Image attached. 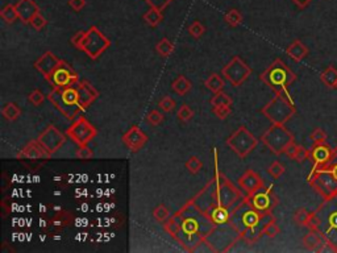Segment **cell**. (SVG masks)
<instances>
[{"label": "cell", "mask_w": 337, "mask_h": 253, "mask_svg": "<svg viewBox=\"0 0 337 253\" xmlns=\"http://www.w3.org/2000/svg\"><path fill=\"white\" fill-rule=\"evenodd\" d=\"M173 218L178 223V232L174 239L183 246L187 252H194V249L203 240L209 235L212 228L215 227L209 216L199 210L190 201L183 206Z\"/></svg>", "instance_id": "cell-1"}, {"label": "cell", "mask_w": 337, "mask_h": 253, "mask_svg": "<svg viewBox=\"0 0 337 253\" xmlns=\"http://www.w3.org/2000/svg\"><path fill=\"white\" fill-rule=\"evenodd\" d=\"M273 219V214H262L248 205L244 199L236 208H233L230 224L240 233L241 239L248 244H253L261 236H264L262 229Z\"/></svg>", "instance_id": "cell-2"}, {"label": "cell", "mask_w": 337, "mask_h": 253, "mask_svg": "<svg viewBox=\"0 0 337 253\" xmlns=\"http://www.w3.org/2000/svg\"><path fill=\"white\" fill-rule=\"evenodd\" d=\"M309 186L323 199L337 197V145L333 158L319 170H311L308 176Z\"/></svg>", "instance_id": "cell-3"}, {"label": "cell", "mask_w": 337, "mask_h": 253, "mask_svg": "<svg viewBox=\"0 0 337 253\" xmlns=\"http://www.w3.org/2000/svg\"><path fill=\"white\" fill-rule=\"evenodd\" d=\"M48 99L65 118L70 120L77 119L79 112L84 111L80 104V93L77 83L66 87H54L48 95Z\"/></svg>", "instance_id": "cell-4"}, {"label": "cell", "mask_w": 337, "mask_h": 253, "mask_svg": "<svg viewBox=\"0 0 337 253\" xmlns=\"http://www.w3.org/2000/svg\"><path fill=\"white\" fill-rule=\"evenodd\" d=\"M317 229L337 253V197L323 199L315 211Z\"/></svg>", "instance_id": "cell-5"}, {"label": "cell", "mask_w": 337, "mask_h": 253, "mask_svg": "<svg viewBox=\"0 0 337 253\" xmlns=\"http://www.w3.org/2000/svg\"><path fill=\"white\" fill-rule=\"evenodd\" d=\"M260 79L268 85L275 94H279L289 91V87L296 80V75L281 58H277L261 74Z\"/></svg>", "instance_id": "cell-6"}, {"label": "cell", "mask_w": 337, "mask_h": 253, "mask_svg": "<svg viewBox=\"0 0 337 253\" xmlns=\"http://www.w3.org/2000/svg\"><path fill=\"white\" fill-rule=\"evenodd\" d=\"M261 114L270 120L271 124H286L296 114L295 102L289 91L279 93L261 110Z\"/></svg>", "instance_id": "cell-7"}, {"label": "cell", "mask_w": 337, "mask_h": 253, "mask_svg": "<svg viewBox=\"0 0 337 253\" xmlns=\"http://www.w3.org/2000/svg\"><path fill=\"white\" fill-rule=\"evenodd\" d=\"M240 239V233L237 232L230 223H226V224L215 225L209 235L205 237V241L211 246L212 252H227Z\"/></svg>", "instance_id": "cell-8"}, {"label": "cell", "mask_w": 337, "mask_h": 253, "mask_svg": "<svg viewBox=\"0 0 337 253\" xmlns=\"http://www.w3.org/2000/svg\"><path fill=\"white\" fill-rule=\"evenodd\" d=\"M261 141L274 154H282L285 153L286 148L295 140L291 132L286 128L285 124H273L261 136Z\"/></svg>", "instance_id": "cell-9"}, {"label": "cell", "mask_w": 337, "mask_h": 253, "mask_svg": "<svg viewBox=\"0 0 337 253\" xmlns=\"http://www.w3.org/2000/svg\"><path fill=\"white\" fill-rule=\"evenodd\" d=\"M109 46H111V41L99 31L97 27L92 25L86 31V36L83 38L80 50L86 53L90 58L96 59Z\"/></svg>", "instance_id": "cell-10"}, {"label": "cell", "mask_w": 337, "mask_h": 253, "mask_svg": "<svg viewBox=\"0 0 337 253\" xmlns=\"http://www.w3.org/2000/svg\"><path fill=\"white\" fill-rule=\"evenodd\" d=\"M245 202L262 214H273V210L278 205V197L273 191V186H264L253 194L245 195Z\"/></svg>", "instance_id": "cell-11"}, {"label": "cell", "mask_w": 337, "mask_h": 253, "mask_svg": "<svg viewBox=\"0 0 337 253\" xmlns=\"http://www.w3.org/2000/svg\"><path fill=\"white\" fill-rule=\"evenodd\" d=\"M257 144L258 140L245 127H240L227 139V145L240 157H247L252 150L256 149Z\"/></svg>", "instance_id": "cell-12"}, {"label": "cell", "mask_w": 337, "mask_h": 253, "mask_svg": "<svg viewBox=\"0 0 337 253\" xmlns=\"http://www.w3.org/2000/svg\"><path fill=\"white\" fill-rule=\"evenodd\" d=\"M96 133L97 132L94 128V125L91 124L83 116H78L74 120L73 125L66 131V136H69L70 139L73 140L79 146H84L88 142L92 141V139H95Z\"/></svg>", "instance_id": "cell-13"}, {"label": "cell", "mask_w": 337, "mask_h": 253, "mask_svg": "<svg viewBox=\"0 0 337 253\" xmlns=\"http://www.w3.org/2000/svg\"><path fill=\"white\" fill-rule=\"evenodd\" d=\"M252 70L251 67L244 62L240 57H233L228 65L224 66L221 70V75L227 80H230L235 87H239L249 78Z\"/></svg>", "instance_id": "cell-14"}, {"label": "cell", "mask_w": 337, "mask_h": 253, "mask_svg": "<svg viewBox=\"0 0 337 253\" xmlns=\"http://www.w3.org/2000/svg\"><path fill=\"white\" fill-rule=\"evenodd\" d=\"M46 80L54 87H66L71 86V85H75L80 79L79 75L74 71L73 67L69 63L61 59V63H59L58 67L54 70V73L49 76Z\"/></svg>", "instance_id": "cell-15"}, {"label": "cell", "mask_w": 337, "mask_h": 253, "mask_svg": "<svg viewBox=\"0 0 337 253\" xmlns=\"http://www.w3.org/2000/svg\"><path fill=\"white\" fill-rule=\"evenodd\" d=\"M334 148L328 145L327 142L315 144L309 149V161L312 162V170H319L325 166L330 159L333 158Z\"/></svg>", "instance_id": "cell-16"}, {"label": "cell", "mask_w": 337, "mask_h": 253, "mask_svg": "<svg viewBox=\"0 0 337 253\" xmlns=\"http://www.w3.org/2000/svg\"><path fill=\"white\" fill-rule=\"evenodd\" d=\"M37 140L41 142L42 145L45 146V149L48 150L50 154H53V153L57 152V150L65 144L66 136L63 135L61 131H58L56 127H48V128L39 136V139Z\"/></svg>", "instance_id": "cell-17"}, {"label": "cell", "mask_w": 337, "mask_h": 253, "mask_svg": "<svg viewBox=\"0 0 337 253\" xmlns=\"http://www.w3.org/2000/svg\"><path fill=\"white\" fill-rule=\"evenodd\" d=\"M61 63V59L53 54L52 52H46L45 54H42L37 61L35 62V69L44 75L45 79H48L49 76L54 73V70L57 69Z\"/></svg>", "instance_id": "cell-18"}, {"label": "cell", "mask_w": 337, "mask_h": 253, "mask_svg": "<svg viewBox=\"0 0 337 253\" xmlns=\"http://www.w3.org/2000/svg\"><path fill=\"white\" fill-rule=\"evenodd\" d=\"M239 186L245 193V195H248L253 194L257 190H260L261 188H264L265 184L262 178L260 177V174H257L253 170H247L243 174V177L239 180Z\"/></svg>", "instance_id": "cell-19"}, {"label": "cell", "mask_w": 337, "mask_h": 253, "mask_svg": "<svg viewBox=\"0 0 337 253\" xmlns=\"http://www.w3.org/2000/svg\"><path fill=\"white\" fill-rule=\"evenodd\" d=\"M123 142L128 146L132 152H137L148 142V136L144 133L139 127H132L123 136Z\"/></svg>", "instance_id": "cell-20"}, {"label": "cell", "mask_w": 337, "mask_h": 253, "mask_svg": "<svg viewBox=\"0 0 337 253\" xmlns=\"http://www.w3.org/2000/svg\"><path fill=\"white\" fill-rule=\"evenodd\" d=\"M50 153L45 149V146L42 145L39 140H33V141L28 142L27 145L21 149V152L19 153V157H23V158H28V159H45L50 158Z\"/></svg>", "instance_id": "cell-21"}, {"label": "cell", "mask_w": 337, "mask_h": 253, "mask_svg": "<svg viewBox=\"0 0 337 253\" xmlns=\"http://www.w3.org/2000/svg\"><path fill=\"white\" fill-rule=\"evenodd\" d=\"M15 6L18 10L19 19L25 24H29L32 19L40 12L39 6L36 4L35 0H19Z\"/></svg>", "instance_id": "cell-22"}, {"label": "cell", "mask_w": 337, "mask_h": 253, "mask_svg": "<svg viewBox=\"0 0 337 253\" xmlns=\"http://www.w3.org/2000/svg\"><path fill=\"white\" fill-rule=\"evenodd\" d=\"M302 243L303 246H304L307 250H311V252H320V249L323 248L324 244L327 243V240H325V237L320 233L319 229H309L308 232L304 235V237H303Z\"/></svg>", "instance_id": "cell-23"}, {"label": "cell", "mask_w": 337, "mask_h": 253, "mask_svg": "<svg viewBox=\"0 0 337 253\" xmlns=\"http://www.w3.org/2000/svg\"><path fill=\"white\" fill-rule=\"evenodd\" d=\"M292 219H294V222H295L298 225H300V227H307L308 229H317V218L316 215H315V211L311 212L304 207L298 208V210L294 212Z\"/></svg>", "instance_id": "cell-24"}, {"label": "cell", "mask_w": 337, "mask_h": 253, "mask_svg": "<svg viewBox=\"0 0 337 253\" xmlns=\"http://www.w3.org/2000/svg\"><path fill=\"white\" fill-rule=\"evenodd\" d=\"M286 54L295 62H300L308 56V48L303 44L300 40H294L287 48H286Z\"/></svg>", "instance_id": "cell-25"}, {"label": "cell", "mask_w": 337, "mask_h": 253, "mask_svg": "<svg viewBox=\"0 0 337 253\" xmlns=\"http://www.w3.org/2000/svg\"><path fill=\"white\" fill-rule=\"evenodd\" d=\"M207 215L209 216V219H211L215 225L226 224V223H230L232 210L221 207V206H216V207L212 208L211 211L207 212Z\"/></svg>", "instance_id": "cell-26"}, {"label": "cell", "mask_w": 337, "mask_h": 253, "mask_svg": "<svg viewBox=\"0 0 337 253\" xmlns=\"http://www.w3.org/2000/svg\"><path fill=\"white\" fill-rule=\"evenodd\" d=\"M143 19L149 27H153L154 28V27H157V25H160L161 23H162V20H164V15H162V11L150 7V10H148L145 14H144Z\"/></svg>", "instance_id": "cell-27"}, {"label": "cell", "mask_w": 337, "mask_h": 253, "mask_svg": "<svg viewBox=\"0 0 337 253\" xmlns=\"http://www.w3.org/2000/svg\"><path fill=\"white\" fill-rule=\"evenodd\" d=\"M171 87H173V90L175 91L178 95H186L188 91L191 90L192 83L184 75H179L174 79Z\"/></svg>", "instance_id": "cell-28"}, {"label": "cell", "mask_w": 337, "mask_h": 253, "mask_svg": "<svg viewBox=\"0 0 337 253\" xmlns=\"http://www.w3.org/2000/svg\"><path fill=\"white\" fill-rule=\"evenodd\" d=\"M204 86L208 89L209 91H212L213 94L216 93H220L224 89V79L219 74H211V75L204 80Z\"/></svg>", "instance_id": "cell-29"}, {"label": "cell", "mask_w": 337, "mask_h": 253, "mask_svg": "<svg viewBox=\"0 0 337 253\" xmlns=\"http://www.w3.org/2000/svg\"><path fill=\"white\" fill-rule=\"evenodd\" d=\"M320 80L323 82L328 89H333L334 83L337 82V69L333 66H328L323 73L320 74Z\"/></svg>", "instance_id": "cell-30"}, {"label": "cell", "mask_w": 337, "mask_h": 253, "mask_svg": "<svg viewBox=\"0 0 337 253\" xmlns=\"http://www.w3.org/2000/svg\"><path fill=\"white\" fill-rule=\"evenodd\" d=\"M156 50L161 57H169L170 54H173V52L175 50V46H174V44L169 40V38L164 37L162 40H160V41L157 42Z\"/></svg>", "instance_id": "cell-31"}, {"label": "cell", "mask_w": 337, "mask_h": 253, "mask_svg": "<svg viewBox=\"0 0 337 253\" xmlns=\"http://www.w3.org/2000/svg\"><path fill=\"white\" fill-rule=\"evenodd\" d=\"M2 115H3V118H6L10 122H15L21 115V110L16 103H8L2 110Z\"/></svg>", "instance_id": "cell-32"}, {"label": "cell", "mask_w": 337, "mask_h": 253, "mask_svg": "<svg viewBox=\"0 0 337 253\" xmlns=\"http://www.w3.org/2000/svg\"><path fill=\"white\" fill-rule=\"evenodd\" d=\"M0 18L3 19L6 23H8V24H12L16 19H19L16 6H15V4H7V6H4V7L2 8V11H0Z\"/></svg>", "instance_id": "cell-33"}, {"label": "cell", "mask_w": 337, "mask_h": 253, "mask_svg": "<svg viewBox=\"0 0 337 253\" xmlns=\"http://www.w3.org/2000/svg\"><path fill=\"white\" fill-rule=\"evenodd\" d=\"M224 20H226V23L230 25V27L236 28V27H239V25L243 23L244 16L239 10H230L226 15H224Z\"/></svg>", "instance_id": "cell-34"}, {"label": "cell", "mask_w": 337, "mask_h": 253, "mask_svg": "<svg viewBox=\"0 0 337 253\" xmlns=\"http://www.w3.org/2000/svg\"><path fill=\"white\" fill-rule=\"evenodd\" d=\"M209 103H211L212 107H217V106H232L233 101L230 95L220 91V93H216V94L211 98Z\"/></svg>", "instance_id": "cell-35"}, {"label": "cell", "mask_w": 337, "mask_h": 253, "mask_svg": "<svg viewBox=\"0 0 337 253\" xmlns=\"http://www.w3.org/2000/svg\"><path fill=\"white\" fill-rule=\"evenodd\" d=\"M286 172V167L283 163H281L279 161H274V162L270 163V166L268 167V173L270 174L271 177L274 180H278L281 178Z\"/></svg>", "instance_id": "cell-36"}, {"label": "cell", "mask_w": 337, "mask_h": 253, "mask_svg": "<svg viewBox=\"0 0 337 253\" xmlns=\"http://www.w3.org/2000/svg\"><path fill=\"white\" fill-rule=\"evenodd\" d=\"M184 166H186V169H187L188 173L198 174L199 172L202 170L203 163H202V161L198 158V157L192 156V157H190L187 161H186V165H184Z\"/></svg>", "instance_id": "cell-37"}, {"label": "cell", "mask_w": 337, "mask_h": 253, "mask_svg": "<svg viewBox=\"0 0 337 253\" xmlns=\"http://www.w3.org/2000/svg\"><path fill=\"white\" fill-rule=\"evenodd\" d=\"M278 233H281V228H279L277 222H275V218L273 219V220H270L268 224L265 225L264 229H262V235L268 236L270 239H274Z\"/></svg>", "instance_id": "cell-38"}, {"label": "cell", "mask_w": 337, "mask_h": 253, "mask_svg": "<svg viewBox=\"0 0 337 253\" xmlns=\"http://www.w3.org/2000/svg\"><path fill=\"white\" fill-rule=\"evenodd\" d=\"M153 216L158 223H165L167 219L170 218V211L167 210L166 206L160 205V206H157V207L154 208Z\"/></svg>", "instance_id": "cell-39"}, {"label": "cell", "mask_w": 337, "mask_h": 253, "mask_svg": "<svg viewBox=\"0 0 337 253\" xmlns=\"http://www.w3.org/2000/svg\"><path fill=\"white\" fill-rule=\"evenodd\" d=\"M188 33L194 38H200L205 33V27L200 21L195 20L188 25Z\"/></svg>", "instance_id": "cell-40"}, {"label": "cell", "mask_w": 337, "mask_h": 253, "mask_svg": "<svg viewBox=\"0 0 337 253\" xmlns=\"http://www.w3.org/2000/svg\"><path fill=\"white\" fill-rule=\"evenodd\" d=\"M328 136L325 133V131H323L321 128H315L312 131V133L309 135V140L312 142V145L315 144H323V142H327Z\"/></svg>", "instance_id": "cell-41"}, {"label": "cell", "mask_w": 337, "mask_h": 253, "mask_svg": "<svg viewBox=\"0 0 337 253\" xmlns=\"http://www.w3.org/2000/svg\"><path fill=\"white\" fill-rule=\"evenodd\" d=\"M178 120H181V122H190L192 118H194V111H192V108L187 104H183L181 108H179V111L177 114Z\"/></svg>", "instance_id": "cell-42"}, {"label": "cell", "mask_w": 337, "mask_h": 253, "mask_svg": "<svg viewBox=\"0 0 337 253\" xmlns=\"http://www.w3.org/2000/svg\"><path fill=\"white\" fill-rule=\"evenodd\" d=\"M158 106L164 112H171L174 108L177 107V103L171 97H164L158 102Z\"/></svg>", "instance_id": "cell-43"}, {"label": "cell", "mask_w": 337, "mask_h": 253, "mask_svg": "<svg viewBox=\"0 0 337 253\" xmlns=\"http://www.w3.org/2000/svg\"><path fill=\"white\" fill-rule=\"evenodd\" d=\"M29 24H31L32 27L36 29V31H41V29H44L46 25H48V20H46V19L39 12V14L36 15L35 18L32 19Z\"/></svg>", "instance_id": "cell-44"}, {"label": "cell", "mask_w": 337, "mask_h": 253, "mask_svg": "<svg viewBox=\"0 0 337 253\" xmlns=\"http://www.w3.org/2000/svg\"><path fill=\"white\" fill-rule=\"evenodd\" d=\"M231 106H217V107H212V112L215 114L216 118L221 119V120H224V119H227L228 116L231 115Z\"/></svg>", "instance_id": "cell-45"}, {"label": "cell", "mask_w": 337, "mask_h": 253, "mask_svg": "<svg viewBox=\"0 0 337 253\" xmlns=\"http://www.w3.org/2000/svg\"><path fill=\"white\" fill-rule=\"evenodd\" d=\"M146 120L152 125H160L161 123L164 122V115L161 114L158 110H152L146 116Z\"/></svg>", "instance_id": "cell-46"}, {"label": "cell", "mask_w": 337, "mask_h": 253, "mask_svg": "<svg viewBox=\"0 0 337 253\" xmlns=\"http://www.w3.org/2000/svg\"><path fill=\"white\" fill-rule=\"evenodd\" d=\"M294 161H296L298 163H302L307 159H309V149H306L304 146L299 145L298 149L295 152V156H294Z\"/></svg>", "instance_id": "cell-47"}, {"label": "cell", "mask_w": 337, "mask_h": 253, "mask_svg": "<svg viewBox=\"0 0 337 253\" xmlns=\"http://www.w3.org/2000/svg\"><path fill=\"white\" fill-rule=\"evenodd\" d=\"M44 101H45V97H44V94L40 90H33L29 94V102L33 106H36V107H40L44 103Z\"/></svg>", "instance_id": "cell-48"}, {"label": "cell", "mask_w": 337, "mask_h": 253, "mask_svg": "<svg viewBox=\"0 0 337 253\" xmlns=\"http://www.w3.org/2000/svg\"><path fill=\"white\" fill-rule=\"evenodd\" d=\"M145 2L149 4L150 7L157 8V10H160L164 12V11L173 3L174 0H145Z\"/></svg>", "instance_id": "cell-49"}, {"label": "cell", "mask_w": 337, "mask_h": 253, "mask_svg": "<svg viewBox=\"0 0 337 253\" xmlns=\"http://www.w3.org/2000/svg\"><path fill=\"white\" fill-rule=\"evenodd\" d=\"M75 156H77V158H79V159H90V158H92L94 153H92V150H91L88 146L84 145V146H79V149L77 150Z\"/></svg>", "instance_id": "cell-50"}, {"label": "cell", "mask_w": 337, "mask_h": 253, "mask_svg": "<svg viewBox=\"0 0 337 253\" xmlns=\"http://www.w3.org/2000/svg\"><path fill=\"white\" fill-rule=\"evenodd\" d=\"M70 219H71V216H70L66 211H62V212H59L58 215L53 219V224H54V225H66V224H69Z\"/></svg>", "instance_id": "cell-51"}, {"label": "cell", "mask_w": 337, "mask_h": 253, "mask_svg": "<svg viewBox=\"0 0 337 253\" xmlns=\"http://www.w3.org/2000/svg\"><path fill=\"white\" fill-rule=\"evenodd\" d=\"M86 36V31H80L78 32L77 35H74L71 38V44H73L74 48H77L80 50V46H82V42H83V38Z\"/></svg>", "instance_id": "cell-52"}, {"label": "cell", "mask_w": 337, "mask_h": 253, "mask_svg": "<svg viewBox=\"0 0 337 253\" xmlns=\"http://www.w3.org/2000/svg\"><path fill=\"white\" fill-rule=\"evenodd\" d=\"M69 6L75 12H80L86 7V0H69Z\"/></svg>", "instance_id": "cell-53"}, {"label": "cell", "mask_w": 337, "mask_h": 253, "mask_svg": "<svg viewBox=\"0 0 337 253\" xmlns=\"http://www.w3.org/2000/svg\"><path fill=\"white\" fill-rule=\"evenodd\" d=\"M298 144H296L295 141L294 142H291V144H290L289 146H287V148H286V150H285V154L287 157H289L290 159H292L294 158V156H295V152H296V149H298Z\"/></svg>", "instance_id": "cell-54"}, {"label": "cell", "mask_w": 337, "mask_h": 253, "mask_svg": "<svg viewBox=\"0 0 337 253\" xmlns=\"http://www.w3.org/2000/svg\"><path fill=\"white\" fill-rule=\"evenodd\" d=\"M292 2H294V3H295L299 8H302L303 10V8H306L307 6L312 2V0H292Z\"/></svg>", "instance_id": "cell-55"}, {"label": "cell", "mask_w": 337, "mask_h": 253, "mask_svg": "<svg viewBox=\"0 0 337 253\" xmlns=\"http://www.w3.org/2000/svg\"><path fill=\"white\" fill-rule=\"evenodd\" d=\"M333 89H334V90H337V82H336V83H334V86H333Z\"/></svg>", "instance_id": "cell-56"}]
</instances>
